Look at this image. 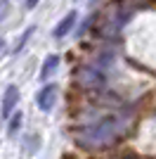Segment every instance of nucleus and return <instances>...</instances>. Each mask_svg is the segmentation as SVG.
<instances>
[{"label": "nucleus", "mask_w": 156, "mask_h": 159, "mask_svg": "<svg viewBox=\"0 0 156 159\" xmlns=\"http://www.w3.org/2000/svg\"><path fill=\"white\" fill-rule=\"evenodd\" d=\"M121 131H123L121 119L109 116V119L99 121V124H95V126L83 128V131L78 133V135H80L78 140H80L83 145H88V147H102V145H106V143H111Z\"/></svg>", "instance_id": "1"}, {"label": "nucleus", "mask_w": 156, "mask_h": 159, "mask_svg": "<svg viewBox=\"0 0 156 159\" xmlns=\"http://www.w3.org/2000/svg\"><path fill=\"white\" fill-rule=\"evenodd\" d=\"M54 100H57V86H45L36 95V105H38L40 112H50L54 107Z\"/></svg>", "instance_id": "2"}, {"label": "nucleus", "mask_w": 156, "mask_h": 159, "mask_svg": "<svg viewBox=\"0 0 156 159\" xmlns=\"http://www.w3.org/2000/svg\"><path fill=\"white\" fill-rule=\"evenodd\" d=\"M17 102H19V90H17V86H7L5 98H2V116H5V119L12 116V109L17 107Z\"/></svg>", "instance_id": "3"}, {"label": "nucleus", "mask_w": 156, "mask_h": 159, "mask_svg": "<svg viewBox=\"0 0 156 159\" xmlns=\"http://www.w3.org/2000/svg\"><path fill=\"white\" fill-rule=\"evenodd\" d=\"M80 81H83L85 86H102L104 83V74L95 66H85L80 69Z\"/></svg>", "instance_id": "4"}, {"label": "nucleus", "mask_w": 156, "mask_h": 159, "mask_svg": "<svg viewBox=\"0 0 156 159\" xmlns=\"http://www.w3.org/2000/svg\"><path fill=\"white\" fill-rule=\"evenodd\" d=\"M76 19H78V14H76V12H69V14H66V17H64V19H62V21H59V24H57V29L52 31V36H54V38H64L66 33H69V31H71V29H73V24H76Z\"/></svg>", "instance_id": "5"}, {"label": "nucleus", "mask_w": 156, "mask_h": 159, "mask_svg": "<svg viewBox=\"0 0 156 159\" xmlns=\"http://www.w3.org/2000/svg\"><path fill=\"white\" fill-rule=\"evenodd\" d=\"M57 66H59V55H47L45 64H43V69H40V81H47Z\"/></svg>", "instance_id": "6"}, {"label": "nucleus", "mask_w": 156, "mask_h": 159, "mask_svg": "<svg viewBox=\"0 0 156 159\" xmlns=\"http://www.w3.org/2000/svg\"><path fill=\"white\" fill-rule=\"evenodd\" d=\"M19 126H21V114L17 112V114H14V116H12V121H10V128H7V131H10V133H12V135H14V133L19 131Z\"/></svg>", "instance_id": "7"}, {"label": "nucleus", "mask_w": 156, "mask_h": 159, "mask_svg": "<svg viewBox=\"0 0 156 159\" xmlns=\"http://www.w3.org/2000/svg\"><path fill=\"white\" fill-rule=\"evenodd\" d=\"M31 36H33V29H26V31H24V36H21V40H19V45H17V52H19L21 48L26 45V40L31 38Z\"/></svg>", "instance_id": "8"}, {"label": "nucleus", "mask_w": 156, "mask_h": 159, "mask_svg": "<svg viewBox=\"0 0 156 159\" xmlns=\"http://www.w3.org/2000/svg\"><path fill=\"white\" fill-rule=\"evenodd\" d=\"M36 5H38V0H26V7H28V10H33Z\"/></svg>", "instance_id": "9"}, {"label": "nucleus", "mask_w": 156, "mask_h": 159, "mask_svg": "<svg viewBox=\"0 0 156 159\" xmlns=\"http://www.w3.org/2000/svg\"><path fill=\"white\" fill-rule=\"evenodd\" d=\"M0 5H2V7H0V17H5V12H7V2H0Z\"/></svg>", "instance_id": "10"}, {"label": "nucleus", "mask_w": 156, "mask_h": 159, "mask_svg": "<svg viewBox=\"0 0 156 159\" xmlns=\"http://www.w3.org/2000/svg\"><path fill=\"white\" fill-rule=\"evenodd\" d=\"M0 50H2V40H0Z\"/></svg>", "instance_id": "11"}]
</instances>
